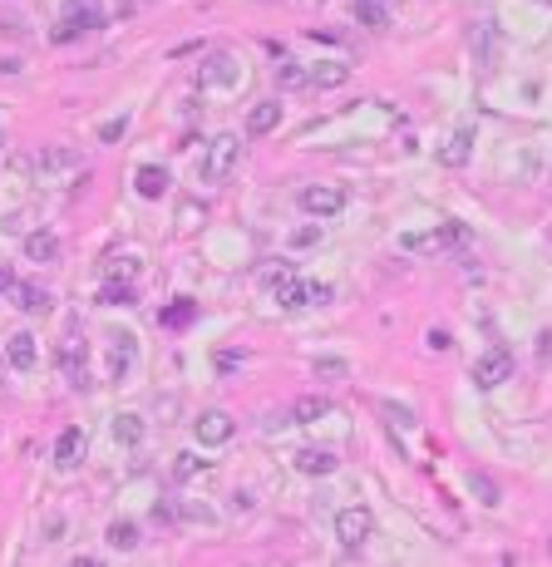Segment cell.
<instances>
[{"mask_svg":"<svg viewBox=\"0 0 552 567\" xmlns=\"http://www.w3.org/2000/svg\"><path fill=\"white\" fill-rule=\"evenodd\" d=\"M469 242V227L463 222H439L429 232H404L400 237V252H414V257H444V252Z\"/></svg>","mask_w":552,"mask_h":567,"instance_id":"obj_1","label":"cell"},{"mask_svg":"<svg viewBox=\"0 0 552 567\" xmlns=\"http://www.w3.org/2000/svg\"><path fill=\"white\" fill-rule=\"evenodd\" d=\"M79 153L69 149V143H45L40 153L30 159V173L40 178V183H65V178H75L79 173Z\"/></svg>","mask_w":552,"mask_h":567,"instance_id":"obj_2","label":"cell"},{"mask_svg":"<svg viewBox=\"0 0 552 567\" xmlns=\"http://www.w3.org/2000/svg\"><path fill=\"white\" fill-rule=\"evenodd\" d=\"M237 159H242V143L237 134H217L213 143H207V153H203V178L207 183H217L223 188L232 173H237Z\"/></svg>","mask_w":552,"mask_h":567,"instance_id":"obj_3","label":"cell"},{"mask_svg":"<svg viewBox=\"0 0 552 567\" xmlns=\"http://www.w3.org/2000/svg\"><path fill=\"white\" fill-rule=\"evenodd\" d=\"M79 30H104V5L99 0H65V20H59L55 40H75Z\"/></svg>","mask_w":552,"mask_h":567,"instance_id":"obj_4","label":"cell"},{"mask_svg":"<svg viewBox=\"0 0 552 567\" xmlns=\"http://www.w3.org/2000/svg\"><path fill=\"white\" fill-rule=\"evenodd\" d=\"M336 538H340V548H365V542L375 538V513L370 509H360V503H355V509H340L336 513Z\"/></svg>","mask_w":552,"mask_h":567,"instance_id":"obj_5","label":"cell"},{"mask_svg":"<svg viewBox=\"0 0 552 567\" xmlns=\"http://www.w3.org/2000/svg\"><path fill=\"white\" fill-rule=\"evenodd\" d=\"M513 376V351H503V345H494V351H484L474 360V370H469V380H474V390H498L503 380Z\"/></svg>","mask_w":552,"mask_h":567,"instance_id":"obj_6","label":"cell"},{"mask_svg":"<svg viewBox=\"0 0 552 567\" xmlns=\"http://www.w3.org/2000/svg\"><path fill=\"white\" fill-rule=\"evenodd\" d=\"M276 306L281 311H301V306H321V301H330V286L321 282H297V276H286L281 286H272Z\"/></svg>","mask_w":552,"mask_h":567,"instance_id":"obj_7","label":"cell"},{"mask_svg":"<svg viewBox=\"0 0 552 567\" xmlns=\"http://www.w3.org/2000/svg\"><path fill=\"white\" fill-rule=\"evenodd\" d=\"M242 84V65L237 55H207V65H198V89H237Z\"/></svg>","mask_w":552,"mask_h":567,"instance_id":"obj_8","label":"cell"},{"mask_svg":"<svg viewBox=\"0 0 552 567\" xmlns=\"http://www.w3.org/2000/svg\"><path fill=\"white\" fill-rule=\"evenodd\" d=\"M193 434H198V444L217 449V444L232 439V415H227V409H203V415L193 419Z\"/></svg>","mask_w":552,"mask_h":567,"instance_id":"obj_9","label":"cell"},{"mask_svg":"<svg viewBox=\"0 0 552 567\" xmlns=\"http://www.w3.org/2000/svg\"><path fill=\"white\" fill-rule=\"evenodd\" d=\"M346 208V192L340 188H301V212L306 217H336Z\"/></svg>","mask_w":552,"mask_h":567,"instance_id":"obj_10","label":"cell"},{"mask_svg":"<svg viewBox=\"0 0 552 567\" xmlns=\"http://www.w3.org/2000/svg\"><path fill=\"white\" fill-rule=\"evenodd\" d=\"M133 360H139V341H133V331H119L114 345H109V376L129 380L133 376Z\"/></svg>","mask_w":552,"mask_h":567,"instance_id":"obj_11","label":"cell"},{"mask_svg":"<svg viewBox=\"0 0 552 567\" xmlns=\"http://www.w3.org/2000/svg\"><path fill=\"white\" fill-rule=\"evenodd\" d=\"M84 449H89V439H84V429H79V425L59 429V439H55V464H59V469H79Z\"/></svg>","mask_w":552,"mask_h":567,"instance_id":"obj_12","label":"cell"},{"mask_svg":"<svg viewBox=\"0 0 552 567\" xmlns=\"http://www.w3.org/2000/svg\"><path fill=\"white\" fill-rule=\"evenodd\" d=\"M5 360H10L16 370H35V366H40V341H35L30 331H16V335L5 341Z\"/></svg>","mask_w":552,"mask_h":567,"instance_id":"obj_13","label":"cell"},{"mask_svg":"<svg viewBox=\"0 0 552 567\" xmlns=\"http://www.w3.org/2000/svg\"><path fill=\"white\" fill-rule=\"evenodd\" d=\"M469 153H474V124H459L449 134V143L439 149V163H444V168H463V163H469Z\"/></svg>","mask_w":552,"mask_h":567,"instance_id":"obj_14","label":"cell"},{"mask_svg":"<svg viewBox=\"0 0 552 567\" xmlns=\"http://www.w3.org/2000/svg\"><path fill=\"white\" fill-rule=\"evenodd\" d=\"M276 124H281V104H276V99H262V104L247 108V134H252V139L272 134Z\"/></svg>","mask_w":552,"mask_h":567,"instance_id":"obj_15","label":"cell"},{"mask_svg":"<svg viewBox=\"0 0 552 567\" xmlns=\"http://www.w3.org/2000/svg\"><path fill=\"white\" fill-rule=\"evenodd\" d=\"M168 183H173V178H168V168H158V163H143L139 173H133V188H139V198H163Z\"/></svg>","mask_w":552,"mask_h":567,"instance_id":"obj_16","label":"cell"},{"mask_svg":"<svg viewBox=\"0 0 552 567\" xmlns=\"http://www.w3.org/2000/svg\"><path fill=\"white\" fill-rule=\"evenodd\" d=\"M10 296H16V306L26 311V316H40V311H50V292L35 282H16L10 286Z\"/></svg>","mask_w":552,"mask_h":567,"instance_id":"obj_17","label":"cell"},{"mask_svg":"<svg viewBox=\"0 0 552 567\" xmlns=\"http://www.w3.org/2000/svg\"><path fill=\"white\" fill-rule=\"evenodd\" d=\"M84 356H89V351H84V341H75V335L59 345V366H65V380L69 385H89V380H84Z\"/></svg>","mask_w":552,"mask_h":567,"instance_id":"obj_18","label":"cell"},{"mask_svg":"<svg viewBox=\"0 0 552 567\" xmlns=\"http://www.w3.org/2000/svg\"><path fill=\"white\" fill-rule=\"evenodd\" d=\"M297 469H301V474H311V479H326V474H336V469H340V459L330 449H301Z\"/></svg>","mask_w":552,"mask_h":567,"instance_id":"obj_19","label":"cell"},{"mask_svg":"<svg viewBox=\"0 0 552 567\" xmlns=\"http://www.w3.org/2000/svg\"><path fill=\"white\" fill-rule=\"evenodd\" d=\"M326 415H336V405H330L326 395H301L297 409H291V419H297V425H316V419H326Z\"/></svg>","mask_w":552,"mask_h":567,"instance_id":"obj_20","label":"cell"},{"mask_svg":"<svg viewBox=\"0 0 552 567\" xmlns=\"http://www.w3.org/2000/svg\"><path fill=\"white\" fill-rule=\"evenodd\" d=\"M158 321H163L168 331H182V325H193V321H198V301L178 296L173 306H163V311H158Z\"/></svg>","mask_w":552,"mask_h":567,"instance_id":"obj_21","label":"cell"},{"mask_svg":"<svg viewBox=\"0 0 552 567\" xmlns=\"http://www.w3.org/2000/svg\"><path fill=\"white\" fill-rule=\"evenodd\" d=\"M26 257L30 262H55L59 257V237L55 232H30L26 237Z\"/></svg>","mask_w":552,"mask_h":567,"instance_id":"obj_22","label":"cell"},{"mask_svg":"<svg viewBox=\"0 0 552 567\" xmlns=\"http://www.w3.org/2000/svg\"><path fill=\"white\" fill-rule=\"evenodd\" d=\"M350 79V65H336V59H326V65H311V84L316 89H336V84Z\"/></svg>","mask_w":552,"mask_h":567,"instance_id":"obj_23","label":"cell"},{"mask_svg":"<svg viewBox=\"0 0 552 567\" xmlns=\"http://www.w3.org/2000/svg\"><path fill=\"white\" fill-rule=\"evenodd\" d=\"M109 548L133 552V548H139V523H129V518H114V523H109Z\"/></svg>","mask_w":552,"mask_h":567,"instance_id":"obj_24","label":"cell"},{"mask_svg":"<svg viewBox=\"0 0 552 567\" xmlns=\"http://www.w3.org/2000/svg\"><path fill=\"white\" fill-rule=\"evenodd\" d=\"M203 474H207V459H198L193 449L173 454V479H178V484H193V479H203Z\"/></svg>","mask_w":552,"mask_h":567,"instance_id":"obj_25","label":"cell"},{"mask_svg":"<svg viewBox=\"0 0 552 567\" xmlns=\"http://www.w3.org/2000/svg\"><path fill=\"white\" fill-rule=\"evenodd\" d=\"M355 20H360V26H370V30H385L390 26V10L380 5V0H355Z\"/></svg>","mask_w":552,"mask_h":567,"instance_id":"obj_26","label":"cell"},{"mask_svg":"<svg viewBox=\"0 0 552 567\" xmlns=\"http://www.w3.org/2000/svg\"><path fill=\"white\" fill-rule=\"evenodd\" d=\"M139 439H143V419H139V415H119V419H114V444L133 449Z\"/></svg>","mask_w":552,"mask_h":567,"instance_id":"obj_27","label":"cell"},{"mask_svg":"<svg viewBox=\"0 0 552 567\" xmlns=\"http://www.w3.org/2000/svg\"><path fill=\"white\" fill-rule=\"evenodd\" d=\"M276 79H281V89H301V84H311V69H301L297 59H286V55H281Z\"/></svg>","mask_w":552,"mask_h":567,"instance_id":"obj_28","label":"cell"},{"mask_svg":"<svg viewBox=\"0 0 552 567\" xmlns=\"http://www.w3.org/2000/svg\"><path fill=\"white\" fill-rule=\"evenodd\" d=\"M99 306H133V282H104Z\"/></svg>","mask_w":552,"mask_h":567,"instance_id":"obj_29","label":"cell"},{"mask_svg":"<svg viewBox=\"0 0 552 567\" xmlns=\"http://www.w3.org/2000/svg\"><path fill=\"white\" fill-rule=\"evenodd\" d=\"M104 276H109V282H133V276H139V257H109Z\"/></svg>","mask_w":552,"mask_h":567,"instance_id":"obj_30","label":"cell"},{"mask_svg":"<svg viewBox=\"0 0 552 567\" xmlns=\"http://www.w3.org/2000/svg\"><path fill=\"white\" fill-rule=\"evenodd\" d=\"M203 217H207V208H203V202H178V227H182V232H193V227H198L203 222Z\"/></svg>","mask_w":552,"mask_h":567,"instance_id":"obj_31","label":"cell"},{"mask_svg":"<svg viewBox=\"0 0 552 567\" xmlns=\"http://www.w3.org/2000/svg\"><path fill=\"white\" fill-rule=\"evenodd\" d=\"M469 489L478 493V503H488V509L498 503V484H494L488 474H469Z\"/></svg>","mask_w":552,"mask_h":567,"instance_id":"obj_32","label":"cell"},{"mask_svg":"<svg viewBox=\"0 0 552 567\" xmlns=\"http://www.w3.org/2000/svg\"><path fill=\"white\" fill-rule=\"evenodd\" d=\"M340 376H346V360H336V356L316 360V380H340Z\"/></svg>","mask_w":552,"mask_h":567,"instance_id":"obj_33","label":"cell"},{"mask_svg":"<svg viewBox=\"0 0 552 567\" xmlns=\"http://www.w3.org/2000/svg\"><path fill=\"white\" fill-rule=\"evenodd\" d=\"M380 415H385L390 425H400V429H414V409H404V405H380Z\"/></svg>","mask_w":552,"mask_h":567,"instance_id":"obj_34","label":"cell"},{"mask_svg":"<svg viewBox=\"0 0 552 567\" xmlns=\"http://www.w3.org/2000/svg\"><path fill=\"white\" fill-rule=\"evenodd\" d=\"M124 134H129V119H109V124H99V139L104 143H119Z\"/></svg>","mask_w":552,"mask_h":567,"instance_id":"obj_35","label":"cell"},{"mask_svg":"<svg viewBox=\"0 0 552 567\" xmlns=\"http://www.w3.org/2000/svg\"><path fill=\"white\" fill-rule=\"evenodd\" d=\"M424 345H429V351H449V345H453V335L444 331V325H439V331H429V335H424Z\"/></svg>","mask_w":552,"mask_h":567,"instance_id":"obj_36","label":"cell"},{"mask_svg":"<svg viewBox=\"0 0 552 567\" xmlns=\"http://www.w3.org/2000/svg\"><path fill=\"white\" fill-rule=\"evenodd\" d=\"M297 247H311V242H321V227H297V237H291Z\"/></svg>","mask_w":552,"mask_h":567,"instance_id":"obj_37","label":"cell"},{"mask_svg":"<svg viewBox=\"0 0 552 567\" xmlns=\"http://www.w3.org/2000/svg\"><path fill=\"white\" fill-rule=\"evenodd\" d=\"M232 366H242V356H232V351H217V370H232Z\"/></svg>","mask_w":552,"mask_h":567,"instance_id":"obj_38","label":"cell"},{"mask_svg":"<svg viewBox=\"0 0 552 567\" xmlns=\"http://www.w3.org/2000/svg\"><path fill=\"white\" fill-rule=\"evenodd\" d=\"M10 286H16V276H10V267L0 262V292H10Z\"/></svg>","mask_w":552,"mask_h":567,"instance_id":"obj_39","label":"cell"},{"mask_svg":"<svg viewBox=\"0 0 552 567\" xmlns=\"http://www.w3.org/2000/svg\"><path fill=\"white\" fill-rule=\"evenodd\" d=\"M0 143H5V134H0Z\"/></svg>","mask_w":552,"mask_h":567,"instance_id":"obj_40","label":"cell"}]
</instances>
